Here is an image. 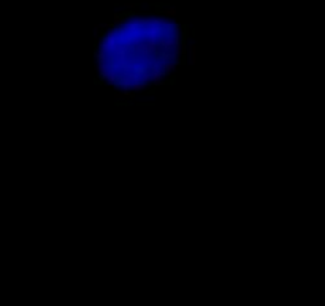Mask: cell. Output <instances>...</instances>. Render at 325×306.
<instances>
[{
	"label": "cell",
	"instance_id": "obj_1",
	"mask_svg": "<svg viewBox=\"0 0 325 306\" xmlns=\"http://www.w3.org/2000/svg\"><path fill=\"white\" fill-rule=\"evenodd\" d=\"M195 52H197V48H195V45H189V52H187V56H189V63H195Z\"/></svg>",
	"mask_w": 325,
	"mask_h": 306
},
{
	"label": "cell",
	"instance_id": "obj_3",
	"mask_svg": "<svg viewBox=\"0 0 325 306\" xmlns=\"http://www.w3.org/2000/svg\"><path fill=\"white\" fill-rule=\"evenodd\" d=\"M122 7H124V8H129V10H132V8H137V7H138V3H124Z\"/></svg>",
	"mask_w": 325,
	"mask_h": 306
},
{
	"label": "cell",
	"instance_id": "obj_2",
	"mask_svg": "<svg viewBox=\"0 0 325 306\" xmlns=\"http://www.w3.org/2000/svg\"><path fill=\"white\" fill-rule=\"evenodd\" d=\"M162 13H164V15H167V16L174 18V16H176V8H174V7H167V8L162 10Z\"/></svg>",
	"mask_w": 325,
	"mask_h": 306
}]
</instances>
